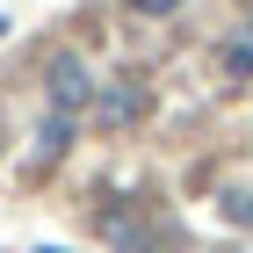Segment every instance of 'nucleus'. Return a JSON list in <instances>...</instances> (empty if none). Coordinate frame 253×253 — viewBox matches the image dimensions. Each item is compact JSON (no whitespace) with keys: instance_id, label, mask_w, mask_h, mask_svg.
Wrapping results in <instances>:
<instances>
[{"instance_id":"f257e3e1","label":"nucleus","mask_w":253,"mask_h":253,"mask_svg":"<svg viewBox=\"0 0 253 253\" xmlns=\"http://www.w3.org/2000/svg\"><path fill=\"white\" fill-rule=\"evenodd\" d=\"M43 80H51V109H58V116H87V109H94V80H87V65H80L73 51H58Z\"/></svg>"},{"instance_id":"f03ea898","label":"nucleus","mask_w":253,"mask_h":253,"mask_svg":"<svg viewBox=\"0 0 253 253\" xmlns=\"http://www.w3.org/2000/svg\"><path fill=\"white\" fill-rule=\"evenodd\" d=\"M94 109H101V123H137L145 109H152V94H145V80H109V87H94Z\"/></svg>"},{"instance_id":"7ed1b4c3","label":"nucleus","mask_w":253,"mask_h":253,"mask_svg":"<svg viewBox=\"0 0 253 253\" xmlns=\"http://www.w3.org/2000/svg\"><path fill=\"white\" fill-rule=\"evenodd\" d=\"M101 232H109L116 253H167V239H159L152 224H137L130 210H101Z\"/></svg>"},{"instance_id":"20e7f679","label":"nucleus","mask_w":253,"mask_h":253,"mask_svg":"<svg viewBox=\"0 0 253 253\" xmlns=\"http://www.w3.org/2000/svg\"><path fill=\"white\" fill-rule=\"evenodd\" d=\"M73 130H80V116H58V109H51V116H43V137H37V159H58L65 145H73Z\"/></svg>"},{"instance_id":"39448f33","label":"nucleus","mask_w":253,"mask_h":253,"mask_svg":"<svg viewBox=\"0 0 253 253\" xmlns=\"http://www.w3.org/2000/svg\"><path fill=\"white\" fill-rule=\"evenodd\" d=\"M224 73H232V80H253V37L224 43Z\"/></svg>"},{"instance_id":"423d86ee","label":"nucleus","mask_w":253,"mask_h":253,"mask_svg":"<svg viewBox=\"0 0 253 253\" xmlns=\"http://www.w3.org/2000/svg\"><path fill=\"white\" fill-rule=\"evenodd\" d=\"M224 217H232V224H253V195L232 188V195H224Z\"/></svg>"},{"instance_id":"0eeeda50","label":"nucleus","mask_w":253,"mask_h":253,"mask_svg":"<svg viewBox=\"0 0 253 253\" xmlns=\"http://www.w3.org/2000/svg\"><path fill=\"white\" fill-rule=\"evenodd\" d=\"M130 7H137V15H174L181 0H130Z\"/></svg>"},{"instance_id":"6e6552de","label":"nucleus","mask_w":253,"mask_h":253,"mask_svg":"<svg viewBox=\"0 0 253 253\" xmlns=\"http://www.w3.org/2000/svg\"><path fill=\"white\" fill-rule=\"evenodd\" d=\"M0 37H7V22H0Z\"/></svg>"}]
</instances>
